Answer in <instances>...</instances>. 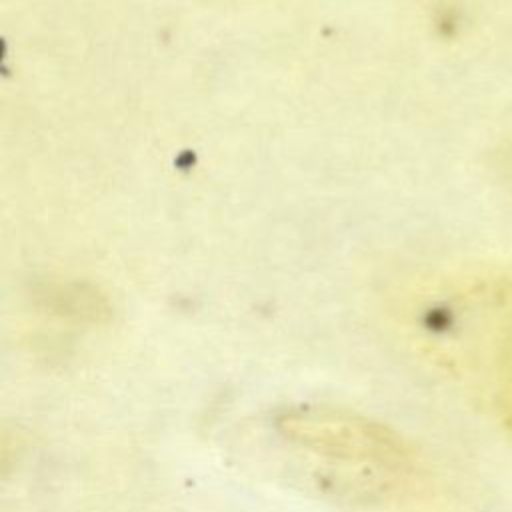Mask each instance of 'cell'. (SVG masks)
Returning <instances> with one entry per match:
<instances>
[{"label":"cell","instance_id":"6da1fadb","mask_svg":"<svg viewBox=\"0 0 512 512\" xmlns=\"http://www.w3.org/2000/svg\"><path fill=\"white\" fill-rule=\"evenodd\" d=\"M424 354L512 430V272H478L440 290L418 320Z\"/></svg>","mask_w":512,"mask_h":512},{"label":"cell","instance_id":"7a4b0ae2","mask_svg":"<svg viewBox=\"0 0 512 512\" xmlns=\"http://www.w3.org/2000/svg\"><path fill=\"white\" fill-rule=\"evenodd\" d=\"M278 432L352 478L374 480L382 494L406 486L418 474L414 450L384 424L324 406H298L276 420Z\"/></svg>","mask_w":512,"mask_h":512}]
</instances>
